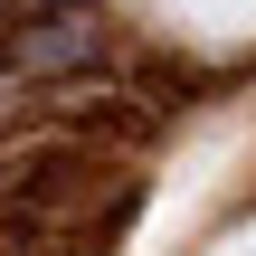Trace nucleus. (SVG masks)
<instances>
[{"mask_svg": "<svg viewBox=\"0 0 256 256\" xmlns=\"http://www.w3.org/2000/svg\"><path fill=\"white\" fill-rule=\"evenodd\" d=\"M180 38H256V0H142Z\"/></svg>", "mask_w": 256, "mask_h": 256, "instance_id": "nucleus-1", "label": "nucleus"}, {"mask_svg": "<svg viewBox=\"0 0 256 256\" xmlns=\"http://www.w3.org/2000/svg\"><path fill=\"white\" fill-rule=\"evenodd\" d=\"M218 256H256V228H247V238H228V247H218Z\"/></svg>", "mask_w": 256, "mask_h": 256, "instance_id": "nucleus-2", "label": "nucleus"}]
</instances>
